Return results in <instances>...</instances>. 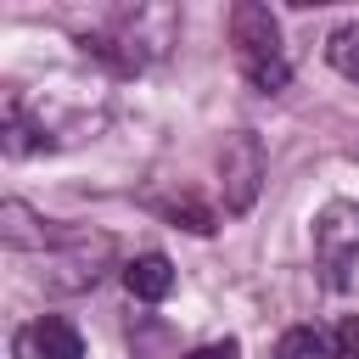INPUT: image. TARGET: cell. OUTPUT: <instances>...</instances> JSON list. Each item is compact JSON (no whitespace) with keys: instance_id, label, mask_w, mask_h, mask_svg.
Masks as SVG:
<instances>
[{"instance_id":"5","label":"cell","mask_w":359,"mask_h":359,"mask_svg":"<svg viewBox=\"0 0 359 359\" xmlns=\"http://www.w3.org/2000/svg\"><path fill=\"white\" fill-rule=\"evenodd\" d=\"M62 236H67V230H56L50 219H39L28 202H17V196L0 202V241H6V247H39V252H50Z\"/></svg>"},{"instance_id":"9","label":"cell","mask_w":359,"mask_h":359,"mask_svg":"<svg viewBox=\"0 0 359 359\" xmlns=\"http://www.w3.org/2000/svg\"><path fill=\"white\" fill-rule=\"evenodd\" d=\"M325 62H331L342 79L359 84V22H342V28L325 34Z\"/></svg>"},{"instance_id":"4","label":"cell","mask_w":359,"mask_h":359,"mask_svg":"<svg viewBox=\"0 0 359 359\" xmlns=\"http://www.w3.org/2000/svg\"><path fill=\"white\" fill-rule=\"evenodd\" d=\"M314 252L331 269V280H342V269L359 258V202L337 196V202L320 208V219H314Z\"/></svg>"},{"instance_id":"2","label":"cell","mask_w":359,"mask_h":359,"mask_svg":"<svg viewBox=\"0 0 359 359\" xmlns=\"http://www.w3.org/2000/svg\"><path fill=\"white\" fill-rule=\"evenodd\" d=\"M112 258H118V241L112 236H90V230H67L50 252H45V286L50 292H84V286H95L107 269H112Z\"/></svg>"},{"instance_id":"8","label":"cell","mask_w":359,"mask_h":359,"mask_svg":"<svg viewBox=\"0 0 359 359\" xmlns=\"http://www.w3.org/2000/svg\"><path fill=\"white\" fill-rule=\"evenodd\" d=\"M275 359H342V353H337V337H331V331H320V325H292V331H280Z\"/></svg>"},{"instance_id":"1","label":"cell","mask_w":359,"mask_h":359,"mask_svg":"<svg viewBox=\"0 0 359 359\" xmlns=\"http://www.w3.org/2000/svg\"><path fill=\"white\" fill-rule=\"evenodd\" d=\"M230 45H236V62H241V73H247L252 90H264V95L286 90L292 62H286V50H280V22H275L269 6L241 0V6L230 11Z\"/></svg>"},{"instance_id":"6","label":"cell","mask_w":359,"mask_h":359,"mask_svg":"<svg viewBox=\"0 0 359 359\" xmlns=\"http://www.w3.org/2000/svg\"><path fill=\"white\" fill-rule=\"evenodd\" d=\"M123 286H129V297H140V303H163V297L174 292V264H168V252H140V258H129V264H123Z\"/></svg>"},{"instance_id":"7","label":"cell","mask_w":359,"mask_h":359,"mask_svg":"<svg viewBox=\"0 0 359 359\" xmlns=\"http://www.w3.org/2000/svg\"><path fill=\"white\" fill-rule=\"evenodd\" d=\"M22 348H34L39 359H84V337H79V325L62 320V314H45Z\"/></svg>"},{"instance_id":"3","label":"cell","mask_w":359,"mask_h":359,"mask_svg":"<svg viewBox=\"0 0 359 359\" xmlns=\"http://www.w3.org/2000/svg\"><path fill=\"white\" fill-rule=\"evenodd\" d=\"M219 185H224V208L230 213H247L258 202V185H264V146L252 129H236L224 135V151H219Z\"/></svg>"},{"instance_id":"11","label":"cell","mask_w":359,"mask_h":359,"mask_svg":"<svg viewBox=\"0 0 359 359\" xmlns=\"http://www.w3.org/2000/svg\"><path fill=\"white\" fill-rule=\"evenodd\" d=\"M180 359H241V342H236V337H224V342H202V348H191V353H180Z\"/></svg>"},{"instance_id":"10","label":"cell","mask_w":359,"mask_h":359,"mask_svg":"<svg viewBox=\"0 0 359 359\" xmlns=\"http://www.w3.org/2000/svg\"><path fill=\"white\" fill-rule=\"evenodd\" d=\"M168 219H180V224H185V230H196V236H208V230H213V213H208L202 202H174V208H168Z\"/></svg>"}]
</instances>
